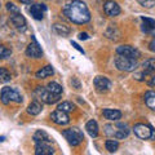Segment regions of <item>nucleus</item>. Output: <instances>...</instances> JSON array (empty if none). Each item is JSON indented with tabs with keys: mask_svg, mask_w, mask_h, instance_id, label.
Instances as JSON below:
<instances>
[{
	"mask_svg": "<svg viewBox=\"0 0 155 155\" xmlns=\"http://www.w3.org/2000/svg\"><path fill=\"white\" fill-rule=\"evenodd\" d=\"M64 14L71 22L83 25L91 21V13L87 4L81 0H71L64 7Z\"/></svg>",
	"mask_w": 155,
	"mask_h": 155,
	"instance_id": "nucleus-1",
	"label": "nucleus"
},
{
	"mask_svg": "<svg viewBox=\"0 0 155 155\" xmlns=\"http://www.w3.org/2000/svg\"><path fill=\"white\" fill-rule=\"evenodd\" d=\"M105 132L110 137H114L116 140L125 138L129 134L128 125L124 123H116V124H107L105 125Z\"/></svg>",
	"mask_w": 155,
	"mask_h": 155,
	"instance_id": "nucleus-2",
	"label": "nucleus"
},
{
	"mask_svg": "<svg viewBox=\"0 0 155 155\" xmlns=\"http://www.w3.org/2000/svg\"><path fill=\"white\" fill-rule=\"evenodd\" d=\"M0 101L4 104V105H9L11 102L14 104H21L22 102V96L18 93V92L11 88V87H4L0 92Z\"/></svg>",
	"mask_w": 155,
	"mask_h": 155,
	"instance_id": "nucleus-3",
	"label": "nucleus"
},
{
	"mask_svg": "<svg viewBox=\"0 0 155 155\" xmlns=\"http://www.w3.org/2000/svg\"><path fill=\"white\" fill-rule=\"evenodd\" d=\"M115 66L118 67V70H120V71L130 72V71H134L136 67H137V60L118 54V57L115 58Z\"/></svg>",
	"mask_w": 155,
	"mask_h": 155,
	"instance_id": "nucleus-4",
	"label": "nucleus"
},
{
	"mask_svg": "<svg viewBox=\"0 0 155 155\" xmlns=\"http://www.w3.org/2000/svg\"><path fill=\"white\" fill-rule=\"evenodd\" d=\"M35 96L38 97L39 100H41L44 104L47 105H53L60 101L61 98V94H54L52 92L48 91L45 87H38L35 89Z\"/></svg>",
	"mask_w": 155,
	"mask_h": 155,
	"instance_id": "nucleus-5",
	"label": "nucleus"
},
{
	"mask_svg": "<svg viewBox=\"0 0 155 155\" xmlns=\"http://www.w3.org/2000/svg\"><path fill=\"white\" fill-rule=\"evenodd\" d=\"M64 137L67 140V142L72 146H78L79 143H81V141L84 140V136L83 132L79 129V128H70V129H65L64 132Z\"/></svg>",
	"mask_w": 155,
	"mask_h": 155,
	"instance_id": "nucleus-6",
	"label": "nucleus"
},
{
	"mask_svg": "<svg viewBox=\"0 0 155 155\" xmlns=\"http://www.w3.org/2000/svg\"><path fill=\"white\" fill-rule=\"evenodd\" d=\"M93 83H94V88L98 93H106L111 88V81L105 76H96Z\"/></svg>",
	"mask_w": 155,
	"mask_h": 155,
	"instance_id": "nucleus-7",
	"label": "nucleus"
},
{
	"mask_svg": "<svg viewBox=\"0 0 155 155\" xmlns=\"http://www.w3.org/2000/svg\"><path fill=\"white\" fill-rule=\"evenodd\" d=\"M133 130H134V134L137 136L138 138H141V140H149L150 137H151V130H153V128L150 127V125L138 123V124L134 125Z\"/></svg>",
	"mask_w": 155,
	"mask_h": 155,
	"instance_id": "nucleus-8",
	"label": "nucleus"
},
{
	"mask_svg": "<svg viewBox=\"0 0 155 155\" xmlns=\"http://www.w3.org/2000/svg\"><path fill=\"white\" fill-rule=\"evenodd\" d=\"M116 53H118V54H122V56H125V57H129V58H134V60H137V58L140 57V52L136 49V48L130 47V45H120V47H118Z\"/></svg>",
	"mask_w": 155,
	"mask_h": 155,
	"instance_id": "nucleus-9",
	"label": "nucleus"
},
{
	"mask_svg": "<svg viewBox=\"0 0 155 155\" xmlns=\"http://www.w3.org/2000/svg\"><path fill=\"white\" fill-rule=\"evenodd\" d=\"M51 119L56 124H60V125H65L70 122V118H69V115H67V113H65V111H62L60 109L53 111L52 115H51Z\"/></svg>",
	"mask_w": 155,
	"mask_h": 155,
	"instance_id": "nucleus-10",
	"label": "nucleus"
},
{
	"mask_svg": "<svg viewBox=\"0 0 155 155\" xmlns=\"http://www.w3.org/2000/svg\"><path fill=\"white\" fill-rule=\"evenodd\" d=\"M32 39H34V43L28 44V47L26 48V54H27V57H30V58H40L43 56V51L36 43L35 38H32Z\"/></svg>",
	"mask_w": 155,
	"mask_h": 155,
	"instance_id": "nucleus-11",
	"label": "nucleus"
},
{
	"mask_svg": "<svg viewBox=\"0 0 155 155\" xmlns=\"http://www.w3.org/2000/svg\"><path fill=\"white\" fill-rule=\"evenodd\" d=\"M35 154L36 155H52L54 154V150L51 146L49 142H35Z\"/></svg>",
	"mask_w": 155,
	"mask_h": 155,
	"instance_id": "nucleus-12",
	"label": "nucleus"
},
{
	"mask_svg": "<svg viewBox=\"0 0 155 155\" xmlns=\"http://www.w3.org/2000/svg\"><path fill=\"white\" fill-rule=\"evenodd\" d=\"M11 21L14 25V27L19 31H23L26 28V19L21 13H12L11 14Z\"/></svg>",
	"mask_w": 155,
	"mask_h": 155,
	"instance_id": "nucleus-13",
	"label": "nucleus"
},
{
	"mask_svg": "<svg viewBox=\"0 0 155 155\" xmlns=\"http://www.w3.org/2000/svg\"><path fill=\"white\" fill-rule=\"evenodd\" d=\"M104 11H105V13L107 14V16L115 17V16H118V14L120 13V7L115 2H113V0H107V2L105 3V5H104Z\"/></svg>",
	"mask_w": 155,
	"mask_h": 155,
	"instance_id": "nucleus-14",
	"label": "nucleus"
},
{
	"mask_svg": "<svg viewBox=\"0 0 155 155\" xmlns=\"http://www.w3.org/2000/svg\"><path fill=\"white\" fill-rule=\"evenodd\" d=\"M45 12H47V7L44 4H34V5H31V8H30L31 16L35 19H43Z\"/></svg>",
	"mask_w": 155,
	"mask_h": 155,
	"instance_id": "nucleus-15",
	"label": "nucleus"
},
{
	"mask_svg": "<svg viewBox=\"0 0 155 155\" xmlns=\"http://www.w3.org/2000/svg\"><path fill=\"white\" fill-rule=\"evenodd\" d=\"M104 116L107 120H111V122H116L122 118V113L119 110H114V109H105L104 110Z\"/></svg>",
	"mask_w": 155,
	"mask_h": 155,
	"instance_id": "nucleus-16",
	"label": "nucleus"
},
{
	"mask_svg": "<svg viewBox=\"0 0 155 155\" xmlns=\"http://www.w3.org/2000/svg\"><path fill=\"white\" fill-rule=\"evenodd\" d=\"M85 129L92 138H96L98 136V124H97L96 120H89L85 125Z\"/></svg>",
	"mask_w": 155,
	"mask_h": 155,
	"instance_id": "nucleus-17",
	"label": "nucleus"
},
{
	"mask_svg": "<svg viewBox=\"0 0 155 155\" xmlns=\"http://www.w3.org/2000/svg\"><path fill=\"white\" fill-rule=\"evenodd\" d=\"M52 137L44 130H36L35 134H34V141L35 142H52Z\"/></svg>",
	"mask_w": 155,
	"mask_h": 155,
	"instance_id": "nucleus-18",
	"label": "nucleus"
},
{
	"mask_svg": "<svg viewBox=\"0 0 155 155\" xmlns=\"http://www.w3.org/2000/svg\"><path fill=\"white\" fill-rule=\"evenodd\" d=\"M53 74H54V70H53V67L49 66V65H47L44 67H41L39 71H36L35 76L38 78V79H44V78H48V76H51Z\"/></svg>",
	"mask_w": 155,
	"mask_h": 155,
	"instance_id": "nucleus-19",
	"label": "nucleus"
},
{
	"mask_svg": "<svg viewBox=\"0 0 155 155\" xmlns=\"http://www.w3.org/2000/svg\"><path fill=\"white\" fill-rule=\"evenodd\" d=\"M141 21H142V30L145 32H153V31H155V21H154V19L142 17Z\"/></svg>",
	"mask_w": 155,
	"mask_h": 155,
	"instance_id": "nucleus-20",
	"label": "nucleus"
},
{
	"mask_svg": "<svg viewBox=\"0 0 155 155\" xmlns=\"http://www.w3.org/2000/svg\"><path fill=\"white\" fill-rule=\"evenodd\" d=\"M142 67H143V72H145L146 75L155 72V57L147 58V60L142 64Z\"/></svg>",
	"mask_w": 155,
	"mask_h": 155,
	"instance_id": "nucleus-21",
	"label": "nucleus"
},
{
	"mask_svg": "<svg viewBox=\"0 0 155 155\" xmlns=\"http://www.w3.org/2000/svg\"><path fill=\"white\" fill-rule=\"evenodd\" d=\"M145 104L147 105L149 109L155 111V92L154 91H147L145 93Z\"/></svg>",
	"mask_w": 155,
	"mask_h": 155,
	"instance_id": "nucleus-22",
	"label": "nucleus"
},
{
	"mask_svg": "<svg viewBox=\"0 0 155 155\" xmlns=\"http://www.w3.org/2000/svg\"><path fill=\"white\" fill-rule=\"evenodd\" d=\"M41 110H43L41 104L39 102V101H32L27 107V113L31 114V115H39L41 113Z\"/></svg>",
	"mask_w": 155,
	"mask_h": 155,
	"instance_id": "nucleus-23",
	"label": "nucleus"
},
{
	"mask_svg": "<svg viewBox=\"0 0 155 155\" xmlns=\"http://www.w3.org/2000/svg\"><path fill=\"white\" fill-rule=\"evenodd\" d=\"M53 30H54L58 35H61V36H67L71 32L69 26L61 25V23H54V25H53Z\"/></svg>",
	"mask_w": 155,
	"mask_h": 155,
	"instance_id": "nucleus-24",
	"label": "nucleus"
},
{
	"mask_svg": "<svg viewBox=\"0 0 155 155\" xmlns=\"http://www.w3.org/2000/svg\"><path fill=\"white\" fill-rule=\"evenodd\" d=\"M105 146H106V150H107L109 153H115L116 150L119 149V142L116 141V138L114 140H107L105 143Z\"/></svg>",
	"mask_w": 155,
	"mask_h": 155,
	"instance_id": "nucleus-25",
	"label": "nucleus"
},
{
	"mask_svg": "<svg viewBox=\"0 0 155 155\" xmlns=\"http://www.w3.org/2000/svg\"><path fill=\"white\" fill-rule=\"evenodd\" d=\"M45 88L49 92H52V93H54V94H61L62 93V87L58 83H56V81H51Z\"/></svg>",
	"mask_w": 155,
	"mask_h": 155,
	"instance_id": "nucleus-26",
	"label": "nucleus"
},
{
	"mask_svg": "<svg viewBox=\"0 0 155 155\" xmlns=\"http://www.w3.org/2000/svg\"><path fill=\"white\" fill-rule=\"evenodd\" d=\"M12 79L11 72L4 67H0V83H8L9 80Z\"/></svg>",
	"mask_w": 155,
	"mask_h": 155,
	"instance_id": "nucleus-27",
	"label": "nucleus"
},
{
	"mask_svg": "<svg viewBox=\"0 0 155 155\" xmlns=\"http://www.w3.org/2000/svg\"><path fill=\"white\" fill-rule=\"evenodd\" d=\"M57 109H60L62 111H65V113H70V111H72L75 107H74V105H72L71 102H69V101H65V102H62L58 105V107Z\"/></svg>",
	"mask_w": 155,
	"mask_h": 155,
	"instance_id": "nucleus-28",
	"label": "nucleus"
},
{
	"mask_svg": "<svg viewBox=\"0 0 155 155\" xmlns=\"http://www.w3.org/2000/svg\"><path fill=\"white\" fill-rule=\"evenodd\" d=\"M11 54H12V51L11 49H8V48L4 47V45H0V60L8 58Z\"/></svg>",
	"mask_w": 155,
	"mask_h": 155,
	"instance_id": "nucleus-29",
	"label": "nucleus"
},
{
	"mask_svg": "<svg viewBox=\"0 0 155 155\" xmlns=\"http://www.w3.org/2000/svg\"><path fill=\"white\" fill-rule=\"evenodd\" d=\"M140 3L145 8H153L155 5V0H140Z\"/></svg>",
	"mask_w": 155,
	"mask_h": 155,
	"instance_id": "nucleus-30",
	"label": "nucleus"
},
{
	"mask_svg": "<svg viewBox=\"0 0 155 155\" xmlns=\"http://www.w3.org/2000/svg\"><path fill=\"white\" fill-rule=\"evenodd\" d=\"M7 9H8V11L11 12V13H19V9H18L16 5H14L13 3H8V4H7Z\"/></svg>",
	"mask_w": 155,
	"mask_h": 155,
	"instance_id": "nucleus-31",
	"label": "nucleus"
},
{
	"mask_svg": "<svg viewBox=\"0 0 155 155\" xmlns=\"http://www.w3.org/2000/svg\"><path fill=\"white\" fill-rule=\"evenodd\" d=\"M133 78H134L136 80H138V81H142V80H145L143 78H146V74H145L143 71H142V72H136Z\"/></svg>",
	"mask_w": 155,
	"mask_h": 155,
	"instance_id": "nucleus-32",
	"label": "nucleus"
},
{
	"mask_svg": "<svg viewBox=\"0 0 155 155\" xmlns=\"http://www.w3.org/2000/svg\"><path fill=\"white\" fill-rule=\"evenodd\" d=\"M79 39L80 40H87V39H88V34L87 32H80L79 34Z\"/></svg>",
	"mask_w": 155,
	"mask_h": 155,
	"instance_id": "nucleus-33",
	"label": "nucleus"
},
{
	"mask_svg": "<svg viewBox=\"0 0 155 155\" xmlns=\"http://www.w3.org/2000/svg\"><path fill=\"white\" fill-rule=\"evenodd\" d=\"M147 84H149L150 87H154V85H155V75L150 76V80L147 81Z\"/></svg>",
	"mask_w": 155,
	"mask_h": 155,
	"instance_id": "nucleus-34",
	"label": "nucleus"
},
{
	"mask_svg": "<svg viewBox=\"0 0 155 155\" xmlns=\"http://www.w3.org/2000/svg\"><path fill=\"white\" fill-rule=\"evenodd\" d=\"M71 44H72V47H74V48H75V49H78V51H79L80 53H83V54H84V51H83V49H81V48H80L79 45H78V44H76V43H75V41H71Z\"/></svg>",
	"mask_w": 155,
	"mask_h": 155,
	"instance_id": "nucleus-35",
	"label": "nucleus"
},
{
	"mask_svg": "<svg viewBox=\"0 0 155 155\" xmlns=\"http://www.w3.org/2000/svg\"><path fill=\"white\" fill-rule=\"evenodd\" d=\"M71 83H74V84H75L76 89H79V88H80V84H79V81H78V80L75 79V78H74V79H72V81H71Z\"/></svg>",
	"mask_w": 155,
	"mask_h": 155,
	"instance_id": "nucleus-36",
	"label": "nucleus"
},
{
	"mask_svg": "<svg viewBox=\"0 0 155 155\" xmlns=\"http://www.w3.org/2000/svg\"><path fill=\"white\" fill-rule=\"evenodd\" d=\"M150 51L155 52V40H153L151 43H150Z\"/></svg>",
	"mask_w": 155,
	"mask_h": 155,
	"instance_id": "nucleus-37",
	"label": "nucleus"
},
{
	"mask_svg": "<svg viewBox=\"0 0 155 155\" xmlns=\"http://www.w3.org/2000/svg\"><path fill=\"white\" fill-rule=\"evenodd\" d=\"M19 2L23 3V4H32L34 0H19Z\"/></svg>",
	"mask_w": 155,
	"mask_h": 155,
	"instance_id": "nucleus-38",
	"label": "nucleus"
},
{
	"mask_svg": "<svg viewBox=\"0 0 155 155\" xmlns=\"http://www.w3.org/2000/svg\"><path fill=\"white\" fill-rule=\"evenodd\" d=\"M4 140H5V137H4V136H2V137H0V142H3Z\"/></svg>",
	"mask_w": 155,
	"mask_h": 155,
	"instance_id": "nucleus-39",
	"label": "nucleus"
},
{
	"mask_svg": "<svg viewBox=\"0 0 155 155\" xmlns=\"http://www.w3.org/2000/svg\"><path fill=\"white\" fill-rule=\"evenodd\" d=\"M0 7H2V4H0Z\"/></svg>",
	"mask_w": 155,
	"mask_h": 155,
	"instance_id": "nucleus-40",
	"label": "nucleus"
}]
</instances>
